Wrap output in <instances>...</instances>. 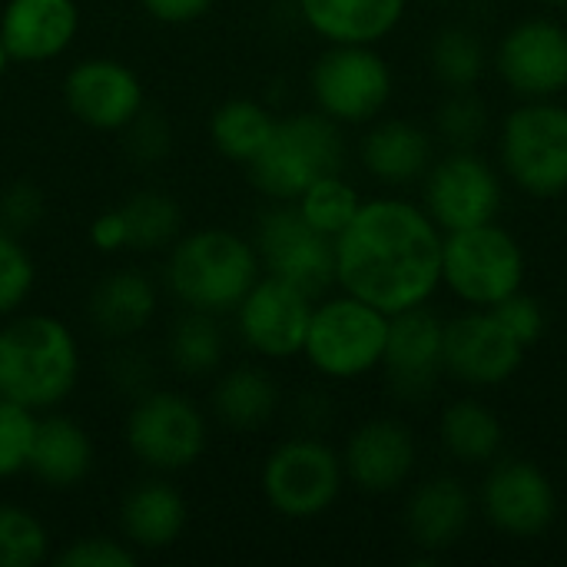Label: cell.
Instances as JSON below:
<instances>
[{
	"label": "cell",
	"mask_w": 567,
	"mask_h": 567,
	"mask_svg": "<svg viewBox=\"0 0 567 567\" xmlns=\"http://www.w3.org/2000/svg\"><path fill=\"white\" fill-rule=\"evenodd\" d=\"M442 239L422 206L369 199L336 236V282L385 316L429 306L442 286Z\"/></svg>",
	"instance_id": "6da1fadb"
},
{
	"label": "cell",
	"mask_w": 567,
	"mask_h": 567,
	"mask_svg": "<svg viewBox=\"0 0 567 567\" xmlns=\"http://www.w3.org/2000/svg\"><path fill=\"white\" fill-rule=\"evenodd\" d=\"M80 382V342L73 329L43 312L0 326V395L33 412L60 405Z\"/></svg>",
	"instance_id": "7a4b0ae2"
},
{
	"label": "cell",
	"mask_w": 567,
	"mask_h": 567,
	"mask_svg": "<svg viewBox=\"0 0 567 567\" xmlns=\"http://www.w3.org/2000/svg\"><path fill=\"white\" fill-rule=\"evenodd\" d=\"M262 276L259 252L229 229H196L179 236L166 256V289L193 312H236Z\"/></svg>",
	"instance_id": "3957f363"
},
{
	"label": "cell",
	"mask_w": 567,
	"mask_h": 567,
	"mask_svg": "<svg viewBox=\"0 0 567 567\" xmlns=\"http://www.w3.org/2000/svg\"><path fill=\"white\" fill-rule=\"evenodd\" d=\"M346 140L326 113H292L276 120L269 143L249 163L252 186L272 203H296L316 179L342 173Z\"/></svg>",
	"instance_id": "277c9868"
},
{
	"label": "cell",
	"mask_w": 567,
	"mask_h": 567,
	"mask_svg": "<svg viewBox=\"0 0 567 567\" xmlns=\"http://www.w3.org/2000/svg\"><path fill=\"white\" fill-rule=\"evenodd\" d=\"M389 316L349 292L312 306L302 355L326 379H359L382 365Z\"/></svg>",
	"instance_id": "5b68a950"
},
{
	"label": "cell",
	"mask_w": 567,
	"mask_h": 567,
	"mask_svg": "<svg viewBox=\"0 0 567 567\" xmlns=\"http://www.w3.org/2000/svg\"><path fill=\"white\" fill-rule=\"evenodd\" d=\"M442 282L472 309H492L525 282V249L498 223L445 233Z\"/></svg>",
	"instance_id": "8992f818"
},
{
	"label": "cell",
	"mask_w": 567,
	"mask_h": 567,
	"mask_svg": "<svg viewBox=\"0 0 567 567\" xmlns=\"http://www.w3.org/2000/svg\"><path fill=\"white\" fill-rule=\"evenodd\" d=\"M498 153L505 173L538 199L567 193V106L525 100L502 123Z\"/></svg>",
	"instance_id": "52a82bcc"
},
{
	"label": "cell",
	"mask_w": 567,
	"mask_h": 567,
	"mask_svg": "<svg viewBox=\"0 0 567 567\" xmlns=\"http://www.w3.org/2000/svg\"><path fill=\"white\" fill-rule=\"evenodd\" d=\"M319 113L339 126L372 123L392 100V70L375 43H329L309 76Z\"/></svg>",
	"instance_id": "ba28073f"
},
{
	"label": "cell",
	"mask_w": 567,
	"mask_h": 567,
	"mask_svg": "<svg viewBox=\"0 0 567 567\" xmlns=\"http://www.w3.org/2000/svg\"><path fill=\"white\" fill-rule=\"evenodd\" d=\"M342 482V455L309 435L276 445L262 465V495L269 508L292 522H309L329 512Z\"/></svg>",
	"instance_id": "9c48e42d"
},
{
	"label": "cell",
	"mask_w": 567,
	"mask_h": 567,
	"mask_svg": "<svg viewBox=\"0 0 567 567\" xmlns=\"http://www.w3.org/2000/svg\"><path fill=\"white\" fill-rule=\"evenodd\" d=\"M126 449L153 472L169 475L199 462L206 452V415L179 392H146L126 415Z\"/></svg>",
	"instance_id": "30bf717a"
},
{
	"label": "cell",
	"mask_w": 567,
	"mask_h": 567,
	"mask_svg": "<svg viewBox=\"0 0 567 567\" xmlns=\"http://www.w3.org/2000/svg\"><path fill=\"white\" fill-rule=\"evenodd\" d=\"M259 262L269 276H279L312 299L336 282V239L302 219L296 203H276L259 216L252 239Z\"/></svg>",
	"instance_id": "8fae6325"
},
{
	"label": "cell",
	"mask_w": 567,
	"mask_h": 567,
	"mask_svg": "<svg viewBox=\"0 0 567 567\" xmlns=\"http://www.w3.org/2000/svg\"><path fill=\"white\" fill-rule=\"evenodd\" d=\"M425 213L442 233L495 223L502 213V179L475 150H452L425 173Z\"/></svg>",
	"instance_id": "7c38bea8"
},
{
	"label": "cell",
	"mask_w": 567,
	"mask_h": 567,
	"mask_svg": "<svg viewBox=\"0 0 567 567\" xmlns=\"http://www.w3.org/2000/svg\"><path fill=\"white\" fill-rule=\"evenodd\" d=\"M495 70L522 100H555L567 90V27L551 17L515 23L498 50Z\"/></svg>",
	"instance_id": "4fadbf2b"
},
{
	"label": "cell",
	"mask_w": 567,
	"mask_h": 567,
	"mask_svg": "<svg viewBox=\"0 0 567 567\" xmlns=\"http://www.w3.org/2000/svg\"><path fill=\"white\" fill-rule=\"evenodd\" d=\"M316 299L279 276H259L256 286L236 306V326L243 342L266 359L302 355Z\"/></svg>",
	"instance_id": "5bb4252c"
},
{
	"label": "cell",
	"mask_w": 567,
	"mask_h": 567,
	"mask_svg": "<svg viewBox=\"0 0 567 567\" xmlns=\"http://www.w3.org/2000/svg\"><path fill=\"white\" fill-rule=\"evenodd\" d=\"M445 372L468 389H498L525 362V346L492 309H472L445 326Z\"/></svg>",
	"instance_id": "9a60e30c"
},
{
	"label": "cell",
	"mask_w": 567,
	"mask_h": 567,
	"mask_svg": "<svg viewBox=\"0 0 567 567\" xmlns=\"http://www.w3.org/2000/svg\"><path fill=\"white\" fill-rule=\"evenodd\" d=\"M482 515L508 538H538L555 525L558 495L551 478L525 458L492 465L482 482Z\"/></svg>",
	"instance_id": "2e32d148"
},
{
	"label": "cell",
	"mask_w": 567,
	"mask_h": 567,
	"mask_svg": "<svg viewBox=\"0 0 567 567\" xmlns=\"http://www.w3.org/2000/svg\"><path fill=\"white\" fill-rule=\"evenodd\" d=\"M63 103L83 126L123 133L146 106V96L133 66L113 56H86L63 76Z\"/></svg>",
	"instance_id": "e0dca14e"
},
{
	"label": "cell",
	"mask_w": 567,
	"mask_h": 567,
	"mask_svg": "<svg viewBox=\"0 0 567 567\" xmlns=\"http://www.w3.org/2000/svg\"><path fill=\"white\" fill-rule=\"evenodd\" d=\"M445 322L425 306L389 316V339L382 365L389 385L402 402H425L435 392L439 375L445 372Z\"/></svg>",
	"instance_id": "ac0fdd59"
},
{
	"label": "cell",
	"mask_w": 567,
	"mask_h": 567,
	"mask_svg": "<svg viewBox=\"0 0 567 567\" xmlns=\"http://www.w3.org/2000/svg\"><path fill=\"white\" fill-rule=\"evenodd\" d=\"M419 462L415 435L399 419H372L359 425L342 452L346 478L365 495H392L399 492Z\"/></svg>",
	"instance_id": "d6986e66"
},
{
	"label": "cell",
	"mask_w": 567,
	"mask_h": 567,
	"mask_svg": "<svg viewBox=\"0 0 567 567\" xmlns=\"http://www.w3.org/2000/svg\"><path fill=\"white\" fill-rule=\"evenodd\" d=\"M80 33L76 0H7L0 10V37L10 63L56 60Z\"/></svg>",
	"instance_id": "ffe728a7"
},
{
	"label": "cell",
	"mask_w": 567,
	"mask_h": 567,
	"mask_svg": "<svg viewBox=\"0 0 567 567\" xmlns=\"http://www.w3.org/2000/svg\"><path fill=\"white\" fill-rule=\"evenodd\" d=\"M472 515H475V502L468 488L452 475H439V478L422 482L409 495L405 532L419 551H425L429 558H439L442 551L462 542V535L472 525Z\"/></svg>",
	"instance_id": "44dd1931"
},
{
	"label": "cell",
	"mask_w": 567,
	"mask_h": 567,
	"mask_svg": "<svg viewBox=\"0 0 567 567\" xmlns=\"http://www.w3.org/2000/svg\"><path fill=\"white\" fill-rule=\"evenodd\" d=\"M159 309V292H156V282L140 272V269H116V272H106L90 299H86V316H90V326L106 336V339H133L136 332H143L153 316Z\"/></svg>",
	"instance_id": "7402d4cb"
},
{
	"label": "cell",
	"mask_w": 567,
	"mask_h": 567,
	"mask_svg": "<svg viewBox=\"0 0 567 567\" xmlns=\"http://www.w3.org/2000/svg\"><path fill=\"white\" fill-rule=\"evenodd\" d=\"M186 518L189 508L183 492L163 478L140 482L123 495L120 505V532L140 551H163L179 542V535L186 532Z\"/></svg>",
	"instance_id": "603a6c76"
},
{
	"label": "cell",
	"mask_w": 567,
	"mask_h": 567,
	"mask_svg": "<svg viewBox=\"0 0 567 567\" xmlns=\"http://www.w3.org/2000/svg\"><path fill=\"white\" fill-rule=\"evenodd\" d=\"M435 163L432 136L412 120H379L362 140V166L369 176L389 186H405L425 179Z\"/></svg>",
	"instance_id": "cb8c5ba5"
},
{
	"label": "cell",
	"mask_w": 567,
	"mask_h": 567,
	"mask_svg": "<svg viewBox=\"0 0 567 567\" xmlns=\"http://www.w3.org/2000/svg\"><path fill=\"white\" fill-rule=\"evenodd\" d=\"M409 0H296L306 27L329 43H379L385 40Z\"/></svg>",
	"instance_id": "d4e9b609"
},
{
	"label": "cell",
	"mask_w": 567,
	"mask_h": 567,
	"mask_svg": "<svg viewBox=\"0 0 567 567\" xmlns=\"http://www.w3.org/2000/svg\"><path fill=\"white\" fill-rule=\"evenodd\" d=\"M93 468V442L66 415H50L37 422L27 472L47 488H73Z\"/></svg>",
	"instance_id": "484cf974"
},
{
	"label": "cell",
	"mask_w": 567,
	"mask_h": 567,
	"mask_svg": "<svg viewBox=\"0 0 567 567\" xmlns=\"http://www.w3.org/2000/svg\"><path fill=\"white\" fill-rule=\"evenodd\" d=\"M279 409V389L269 372L256 365H239L226 372L213 389V412L223 425L236 432L262 429Z\"/></svg>",
	"instance_id": "4316f807"
},
{
	"label": "cell",
	"mask_w": 567,
	"mask_h": 567,
	"mask_svg": "<svg viewBox=\"0 0 567 567\" xmlns=\"http://www.w3.org/2000/svg\"><path fill=\"white\" fill-rule=\"evenodd\" d=\"M439 435L445 452L462 465H488L498 458L505 429L498 415L478 399H458L442 412Z\"/></svg>",
	"instance_id": "83f0119b"
},
{
	"label": "cell",
	"mask_w": 567,
	"mask_h": 567,
	"mask_svg": "<svg viewBox=\"0 0 567 567\" xmlns=\"http://www.w3.org/2000/svg\"><path fill=\"white\" fill-rule=\"evenodd\" d=\"M272 126H276V116L262 103L236 96V100H226L213 110L209 140L226 159L249 166L259 156V150L269 143Z\"/></svg>",
	"instance_id": "f1b7e54d"
},
{
	"label": "cell",
	"mask_w": 567,
	"mask_h": 567,
	"mask_svg": "<svg viewBox=\"0 0 567 567\" xmlns=\"http://www.w3.org/2000/svg\"><path fill=\"white\" fill-rule=\"evenodd\" d=\"M126 226V249L133 252H156L169 249L183 229V209L169 193L140 189L126 203L116 206Z\"/></svg>",
	"instance_id": "f546056e"
},
{
	"label": "cell",
	"mask_w": 567,
	"mask_h": 567,
	"mask_svg": "<svg viewBox=\"0 0 567 567\" xmlns=\"http://www.w3.org/2000/svg\"><path fill=\"white\" fill-rule=\"evenodd\" d=\"M429 63L432 73L449 86V90H475V83L485 76L488 66V50L482 37L462 23L442 27L432 37L429 47Z\"/></svg>",
	"instance_id": "4dcf8cb0"
},
{
	"label": "cell",
	"mask_w": 567,
	"mask_h": 567,
	"mask_svg": "<svg viewBox=\"0 0 567 567\" xmlns=\"http://www.w3.org/2000/svg\"><path fill=\"white\" fill-rule=\"evenodd\" d=\"M223 329L209 312L186 309V316L176 319L169 332V362L183 375H209L223 362Z\"/></svg>",
	"instance_id": "1f68e13d"
},
{
	"label": "cell",
	"mask_w": 567,
	"mask_h": 567,
	"mask_svg": "<svg viewBox=\"0 0 567 567\" xmlns=\"http://www.w3.org/2000/svg\"><path fill=\"white\" fill-rule=\"evenodd\" d=\"M359 206H362V199H359L355 186L342 173H329V176L316 179L296 199V209L302 213V219L309 226H316L319 233L332 236V239L352 223V216L359 213Z\"/></svg>",
	"instance_id": "d6a6232c"
},
{
	"label": "cell",
	"mask_w": 567,
	"mask_h": 567,
	"mask_svg": "<svg viewBox=\"0 0 567 567\" xmlns=\"http://www.w3.org/2000/svg\"><path fill=\"white\" fill-rule=\"evenodd\" d=\"M435 130L449 150H475L492 133V113L475 90H452L435 110Z\"/></svg>",
	"instance_id": "836d02e7"
},
{
	"label": "cell",
	"mask_w": 567,
	"mask_h": 567,
	"mask_svg": "<svg viewBox=\"0 0 567 567\" xmlns=\"http://www.w3.org/2000/svg\"><path fill=\"white\" fill-rule=\"evenodd\" d=\"M50 555L40 518L20 505H0V567H37Z\"/></svg>",
	"instance_id": "e575fe53"
},
{
	"label": "cell",
	"mask_w": 567,
	"mask_h": 567,
	"mask_svg": "<svg viewBox=\"0 0 567 567\" xmlns=\"http://www.w3.org/2000/svg\"><path fill=\"white\" fill-rule=\"evenodd\" d=\"M37 422L40 419H37L33 409L0 395V482L27 472Z\"/></svg>",
	"instance_id": "d590c367"
},
{
	"label": "cell",
	"mask_w": 567,
	"mask_h": 567,
	"mask_svg": "<svg viewBox=\"0 0 567 567\" xmlns=\"http://www.w3.org/2000/svg\"><path fill=\"white\" fill-rule=\"evenodd\" d=\"M37 282V266L20 236L0 229V319L20 312Z\"/></svg>",
	"instance_id": "8d00e7d4"
},
{
	"label": "cell",
	"mask_w": 567,
	"mask_h": 567,
	"mask_svg": "<svg viewBox=\"0 0 567 567\" xmlns=\"http://www.w3.org/2000/svg\"><path fill=\"white\" fill-rule=\"evenodd\" d=\"M56 567H133L136 565V548L123 538H106V535H86L70 542L56 558Z\"/></svg>",
	"instance_id": "74e56055"
},
{
	"label": "cell",
	"mask_w": 567,
	"mask_h": 567,
	"mask_svg": "<svg viewBox=\"0 0 567 567\" xmlns=\"http://www.w3.org/2000/svg\"><path fill=\"white\" fill-rule=\"evenodd\" d=\"M492 312L502 319V326L528 349V346H535L542 336H545V306L535 299V296H528V292H512L508 299H502L498 306H492Z\"/></svg>",
	"instance_id": "f35d334b"
},
{
	"label": "cell",
	"mask_w": 567,
	"mask_h": 567,
	"mask_svg": "<svg viewBox=\"0 0 567 567\" xmlns=\"http://www.w3.org/2000/svg\"><path fill=\"white\" fill-rule=\"evenodd\" d=\"M123 133H126V153L136 163H159V159H166V153L173 146L169 123L159 113H146V106Z\"/></svg>",
	"instance_id": "ab89813d"
},
{
	"label": "cell",
	"mask_w": 567,
	"mask_h": 567,
	"mask_svg": "<svg viewBox=\"0 0 567 567\" xmlns=\"http://www.w3.org/2000/svg\"><path fill=\"white\" fill-rule=\"evenodd\" d=\"M43 209H47L43 193L33 183H27V179L10 183L0 193V229L20 236V233L33 229L43 219Z\"/></svg>",
	"instance_id": "60d3db41"
},
{
	"label": "cell",
	"mask_w": 567,
	"mask_h": 567,
	"mask_svg": "<svg viewBox=\"0 0 567 567\" xmlns=\"http://www.w3.org/2000/svg\"><path fill=\"white\" fill-rule=\"evenodd\" d=\"M216 0H140V7L159 23H193L213 10Z\"/></svg>",
	"instance_id": "b9f144b4"
},
{
	"label": "cell",
	"mask_w": 567,
	"mask_h": 567,
	"mask_svg": "<svg viewBox=\"0 0 567 567\" xmlns=\"http://www.w3.org/2000/svg\"><path fill=\"white\" fill-rule=\"evenodd\" d=\"M90 239L100 252H120L126 249V226H123V216L120 209H106L93 219L90 226Z\"/></svg>",
	"instance_id": "7bdbcfd3"
},
{
	"label": "cell",
	"mask_w": 567,
	"mask_h": 567,
	"mask_svg": "<svg viewBox=\"0 0 567 567\" xmlns=\"http://www.w3.org/2000/svg\"><path fill=\"white\" fill-rule=\"evenodd\" d=\"M7 66H10V53H7V47H3V37H0V76L7 73Z\"/></svg>",
	"instance_id": "ee69618b"
},
{
	"label": "cell",
	"mask_w": 567,
	"mask_h": 567,
	"mask_svg": "<svg viewBox=\"0 0 567 567\" xmlns=\"http://www.w3.org/2000/svg\"><path fill=\"white\" fill-rule=\"evenodd\" d=\"M542 3H548V7H567V0H542Z\"/></svg>",
	"instance_id": "f6af8a7d"
},
{
	"label": "cell",
	"mask_w": 567,
	"mask_h": 567,
	"mask_svg": "<svg viewBox=\"0 0 567 567\" xmlns=\"http://www.w3.org/2000/svg\"><path fill=\"white\" fill-rule=\"evenodd\" d=\"M439 3H452V0H439Z\"/></svg>",
	"instance_id": "bcb514c9"
}]
</instances>
